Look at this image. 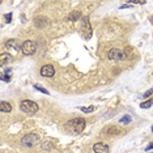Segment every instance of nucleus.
Returning a JSON list of instances; mask_svg holds the SVG:
<instances>
[{
    "instance_id": "4",
    "label": "nucleus",
    "mask_w": 153,
    "mask_h": 153,
    "mask_svg": "<svg viewBox=\"0 0 153 153\" xmlns=\"http://www.w3.org/2000/svg\"><path fill=\"white\" fill-rule=\"evenodd\" d=\"M107 58L114 62H122L126 59V53L119 50V48H111L109 51V54H107Z\"/></svg>"
},
{
    "instance_id": "23",
    "label": "nucleus",
    "mask_w": 153,
    "mask_h": 153,
    "mask_svg": "<svg viewBox=\"0 0 153 153\" xmlns=\"http://www.w3.org/2000/svg\"><path fill=\"white\" fill-rule=\"evenodd\" d=\"M151 149H153V143H151V144H149L148 147L145 148V151H151Z\"/></svg>"
},
{
    "instance_id": "3",
    "label": "nucleus",
    "mask_w": 153,
    "mask_h": 153,
    "mask_svg": "<svg viewBox=\"0 0 153 153\" xmlns=\"http://www.w3.org/2000/svg\"><path fill=\"white\" fill-rule=\"evenodd\" d=\"M38 143H41V136L37 134H27L21 139V144L25 147H33Z\"/></svg>"
},
{
    "instance_id": "21",
    "label": "nucleus",
    "mask_w": 153,
    "mask_h": 153,
    "mask_svg": "<svg viewBox=\"0 0 153 153\" xmlns=\"http://www.w3.org/2000/svg\"><path fill=\"white\" fill-rule=\"evenodd\" d=\"M4 19L7 22H11L12 21V13H7V15H4Z\"/></svg>"
},
{
    "instance_id": "16",
    "label": "nucleus",
    "mask_w": 153,
    "mask_h": 153,
    "mask_svg": "<svg viewBox=\"0 0 153 153\" xmlns=\"http://www.w3.org/2000/svg\"><path fill=\"white\" fill-rule=\"evenodd\" d=\"M80 110H81L82 113H86V114H89V113H93V111H94V106H86V107H80Z\"/></svg>"
},
{
    "instance_id": "7",
    "label": "nucleus",
    "mask_w": 153,
    "mask_h": 153,
    "mask_svg": "<svg viewBox=\"0 0 153 153\" xmlns=\"http://www.w3.org/2000/svg\"><path fill=\"white\" fill-rule=\"evenodd\" d=\"M122 132H123V130L122 128H119L118 126H107L102 130V134L107 135V136H114V135H120Z\"/></svg>"
},
{
    "instance_id": "14",
    "label": "nucleus",
    "mask_w": 153,
    "mask_h": 153,
    "mask_svg": "<svg viewBox=\"0 0 153 153\" xmlns=\"http://www.w3.org/2000/svg\"><path fill=\"white\" fill-rule=\"evenodd\" d=\"M7 47L8 48H13V50H20V46L17 45V41L16 39H9L8 42H7Z\"/></svg>"
},
{
    "instance_id": "2",
    "label": "nucleus",
    "mask_w": 153,
    "mask_h": 153,
    "mask_svg": "<svg viewBox=\"0 0 153 153\" xmlns=\"http://www.w3.org/2000/svg\"><path fill=\"white\" fill-rule=\"evenodd\" d=\"M20 110L22 113H26V114H36L38 111V105L34 101H30V100H25L20 103Z\"/></svg>"
},
{
    "instance_id": "6",
    "label": "nucleus",
    "mask_w": 153,
    "mask_h": 153,
    "mask_svg": "<svg viewBox=\"0 0 153 153\" xmlns=\"http://www.w3.org/2000/svg\"><path fill=\"white\" fill-rule=\"evenodd\" d=\"M81 30H82V34L85 36L86 39H89L92 37V26H90V21L88 17H82V25H81Z\"/></svg>"
},
{
    "instance_id": "5",
    "label": "nucleus",
    "mask_w": 153,
    "mask_h": 153,
    "mask_svg": "<svg viewBox=\"0 0 153 153\" xmlns=\"http://www.w3.org/2000/svg\"><path fill=\"white\" fill-rule=\"evenodd\" d=\"M21 51L24 53V55H33L36 53V43L33 41H25L21 45Z\"/></svg>"
},
{
    "instance_id": "13",
    "label": "nucleus",
    "mask_w": 153,
    "mask_h": 153,
    "mask_svg": "<svg viewBox=\"0 0 153 153\" xmlns=\"http://www.w3.org/2000/svg\"><path fill=\"white\" fill-rule=\"evenodd\" d=\"M11 59H12V58H11V55H9V54L3 53L1 55H0V65H1V67H3V65L8 63V62L11 60Z\"/></svg>"
},
{
    "instance_id": "22",
    "label": "nucleus",
    "mask_w": 153,
    "mask_h": 153,
    "mask_svg": "<svg viewBox=\"0 0 153 153\" xmlns=\"http://www.w3.org/2000/svg\"><path fill=\"white\" fill-rule=\"evenodd\" d=\"M152 93H153V88H151V89H148V90H147V92H145V93H144V97H145V98H147V97H151V96H152Z\"/></svg>"
},
{
    "instance_id": "18",
    "label": "nucleus",
    "mask_w": 153,
    "mask_h": 153,
    "mask_svg": "<svg viewBox=\"0 0 153 153\" xmlns=\"http://www.w3.org/2000/svg\"><path fill=\"white\" fill-rule=\"evenodd\" d=\"M42 148L45 149V151H51V149H53V143H50V141H45L43 144H42Z\"/></svg>"
},
{
    "instance_id": "11",
    "label": "nucleus",
    "mask_w": 153,
    "mask_h": 153,
    "mask_svg": "<svg viewBox=\"0 0 153 153\" xmlns=\"http://www.w3.org/2000/svg\"><path fill=\"white\" fill-rule=\"evenodd\" d=\"M0 111L1 113H11L12 105L9 102H7V101H1V103H0Z\"/></svg>"
},
{
    "instance_id": "17",
    "label": "nucleus",
    "mask_w": 153,
    "mask_h": 153,
    "mask_svg": "<svg viewBox=\"0 0 153 153\" xmlns=\"http://www.w3.org/2000/svg\"><path fill=\"white\" fill-rule=\"evenodd\" d=\"M120 123L122 124H130L131 123V117L130 115H124L123 118H120Z\"/></svg>"
},
{
    "instance_id": "24",
    "label": "nucleus",
    "mask_w": 153,
    "mask_h": 153,
    "mask_svg": "<svg viewBox=\"0 0 153 153\" xmlns=\"http://www.w3.org/2000/svg\"><path fill=\"white\" fill-rule=\"evenodd\" d=\"M152 132H153V127H152Z\"/></svg>"
},
{
    "instance_id": "19",
    "label": "nucleus",
    "mask_w": 153,
    "mask_h": 153,
    "mask_svg": "<svg viewBox=\"0 0 153 153\" xmlns=\"http://www.w3.org/2000/svg\"><path fill=\"white\" fill-rule=\"evenodd\" d=\"M34 89L39 90V92H42V93H45V94H48L47 89H45V88H43V86H39V85H34Z\"/></svg>"
},
{
    "instance_id": "15",
    "label": "nucleus",
    "mask_w": 153,
    "mask_h": 153,
    "mask_svg": "<svg viewBox=\"0 0 153 153\" xmlns=\"http://www.w3.org/2000/svg\"><path fill=\"white\" fill-rule=\"evenodd\" d=\"M152 105H153V98H149V100L145 101V102L140 103V107H141V109H149Z\"/></svg>"
},
{
    "instance_id": "10",
    "label": "nucleus",
    "mask_w": 153,
    "mask_h": 153,
    "mask_svg": "<svg viewBox=\"0 0 153 153\" xmlns=\"http://www.w3.org/2000/svg\"><path fill=\"white\" fill-rule=\"evenodd\" d=\"M34 24H36L37 27H45L48 24V20L46 17H36L34 19Z\"/></svg>"
},
{
    "instance_id": "8",
    "label": "nucleus",
    "mask_w": 153,
    "mask_h": 153,
    "mask_svg": "<svg viewBox=\"0 0 153 153\" xmlns=\"http://www.w3.org/2000/svg\"><path fill=\"white\" fill-rule=\"evenodd\" d=\"M41 75H42L43 77H53L55 75V68L51 64L43 65V67L41 68Z\"/></svg>"
},
{
    "instance_id": "12",
    "label": "nucleus",
    "mask_w": 153,
    "mask_h": 153,
    "mask_svg": "<svg viewBox=\"0 0 153 153\" xmlns=\"http://www.w3.org/2000/svg\"><path fill=\"white\" fill-rule=\"evenodd\" d=\"M80 19H81V13L80 12H71L67 17H65L67 21H77V20H80Z\"/></svg>"
},
{
    "instance_id": "20",
    "label": "nucleus",
    "mask_w": 153,
    "mask_h": 153,
    "mask_svg": "<svg viewBox=\"0 0 153 153\" xmlns=\"http://www.w3.org/2000/svg\"><path fill=\"white\" fill-rule=\"evenodd\" d=\"M0 79L4 80V81H7V82L11 81V76H9V75H4V74H3L1 76H0Z\"/></svg>"
},
{
    "instance_id": "9",
    "label": "nucleus",
    "mask_w": 153,
    "mask_h": 153,
    "mask_svg": "<svg viewBox=\"0 0 153 153\" xmlns=\"http://www.w3.org/2000/svg\"><path fill=\"white\" fill-rule=\"evenodd\" d=\"M93 151L94 153H109V147L103 143H97L93 145Z\"/></svg>"
},
{
    "instance_id": "1",
    "label": "nucleus",
    "mask_w": 153,
    "mask_h": 153,
    "mask_svg": "<svg viewBox=\"0 0 153 153\" xmlns=\"http://www.w3.org/2000/svg\"><path fill=\"white\" fill-rule=\"evenodd\" d=\"M85 128V119L82 118H75L65 123V130L71 134H81Z\"/></svg>"
}]
</instances>
